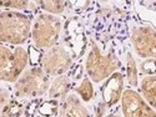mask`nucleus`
Segmentation results:
<instances>
[{"label": "nucleus", "instance_id": "nucleus-1", "mask_svg": "<svg viewBox=\"0 0 156 117\" xmlns=\"http://www.w3.org/2000/svg\"><path fill=\"white\" fill-rule=\"evenodd\" d=\"M121 66V62L112 49L102 51L95 40H90L89 53L85 60V71L91 82H104L110 75L116 72Z\"/></svg>", "mask_w": 156, "mask_h": 117}, {"label": "nucleus", "instance_id": "nucleus-2", "mask_svg": "<svg viewBox=\"0 0 156 117\" xmlns=\"http://www.w3.org/2000/svg\"><path fill=\"white\" fill-rule=\"evenodd\" d=\"M33 19L23 11L0 10V43L11 46H23L29 40Z\"/></svg>", "mask_w": 156, "mask_h": 117}, {"label": "nucleus", "instance_id": "nucleus-3", "mask_svg": "<svg viewBox=\"0 0 156 117\" xmlns=\"http://www.w3.org/2000/svg\"><path fill=\"white\" fill-rule=\"evenodd\" d=\"M61 33L62 21L58 16L40 12L33 19L30 37L33 40V45L39 50L46 51L58 45Z\"/></svg>", "mask_w": 156, "mask_h": 117}, {"label": "nucleus", "instance_id": "nucleus-4", "mask_svg": "<svg viewBox=\"0 0 156 117\" xmlns=\"http://www.w3.org/2000/svg\"><path fill=\"white\" fill-rule=\"evenodd\" d=\"M50 77L40 66H31L25 70L14 82L12 92L16 100L41 98L50 87Z\"/></svg>", "mask_w": 156, "mask_h": 117}, {"label": "nucleus", "instance_id": "nucleus-5", "mask_svg": "<svg viewBox=\"0 0 156 117\" xmlns=\"http://www.w3.org/2000/svg\"><path fill=\"white\" fill-rule=\"evenodd\" d=\"M29 64L28 51L23 46L10 47L0 45V82L14 84L27 70Z\"/></svg>", "mask_w": 156, "mask_h": 117}, {"label": "nucleus", "instance_id": "nucleus-6", "mask_svg": "<svg viewBox=\"0 0 156 117\" xmlns=\"http://www.w3.org/2000/svg\"><path fill=\"white\" fill-rule=\"evenodd\" d=\"M74 65L73 55L64 45H55L43 53L40 67L49 77L66 74Z\"/></svg>", "mask_w": 156, "mask_h": 117}, {"label": "nucleus", "instance_id": "nucleus-7", "mask_svg": "<svg viewBox=\"0 0 156 117\" xmlns=\"http://www.w3.org/2000/svg\"><path fill=\"white\" fill-rule=\"evenodd\" d=\"M130 40L137 56L144 60L156 56V31L152 25H134L130 31Z\"/></svg>", "mask_w": 156, "mask_h": 117}, {"label": "nucleus", "instance_id": "nucleus-8", "mask_svg": "<svg viewBox=\"0 0 156 117\" xmlns=\"http://www.w3.org/2000/svg\"><path fill=\"white\" fill-rule=\"evenodd\" d=\"M122 117H156V112L133 88L124 90L121 96Z\"/></svg>", "mask_w": 156, "mask_h": 117}, {"label": "nucleus", "instance_id": "nucleus-9", "mask_svg": "<svg viewBox=\"0 0 156 117\" xmlns=\"http://www.w3.org/2000/svg\"><path fill=\"white\" fill-rule=\"evenodd\" d=\"M124 87H125V79L124 75L119 71L114 72L104 81V85L101 86V97L104 103L108 106V108L116 106L120 102L124 92Z\"/></svg>", "mask_w": 156, "mask_h": 117}, {"label": "nucleus", "instance_id": "nucleus-10", "mask_svg": "<svg viewBox=\"0 0 156 117\" xmlns=\"http://www.w3.org/2000/svg\"><path fill=\"white\" fill-rule=\"evenodd\" d=\"M66 40L70 46L69 51L73 55V59H79L85 53L86 39L84 35V30L81 29L77 20L69 21L66 29Z\"/></svg>", "mask_w": 156, "mask_h": 117}, {"label": "nucleus", "instance_id": "nucleus-11", "mask_svg": "<svg viewBox=\"0 0 156 117\" xmlns=\"http://www.w3.org/2000/svg\"><path fill=\"white\" fill-rule=\"evenodd\" d=\"M59 117H93L85 103L75 94L66 95L59 107Z\"/></svg>", "mask_w": 156, "mask_h": 117}, {"label": "nucleus", "instance_id": "nucleus-12", "mask_svg": "<svg viewBox=\"0 0 156 117\" xmlns=\"http://www.w3.org/2000/svg\"><path fill=\"white\" fill-rule=\"evenodd\" d=\"M71 90V80L69 75L64 74L60 76H56L55 79L51 81L50 87L48 90V96L51 100H59L64 98L66 95H69Z\"/></svg>", "mask_w": 156, "mask_h": 117}, {"label": "nucleus", "instance_id": "nucleus-13", "mask_svg": "<svg viewBox=\"0 0 156 117\" xmlns=\"http://www.w3.org/2000/svg\"><path fill=\"white\" fill-rule=\"evenodd\" d=\"M140 87V96L144 98V101L147 105L155 110L156 107V76H144L141 79L140 84L137 85Z\"/></svg>", "mask_w": 156, "mask_h": 117}, {"label": "nucleus", "instance_id": "nucleus-14", "mask_svg": "<svg viewBox=\"0 0 156 117\" xmlns=\"http://www.w3.org/2000/svg\"><path fill=\"white\" fill-rule=\"evenodd\" d=\"M74 94L84 103L90 102L95 97V90H94V85H93L91 80H90L87 76L83 77L80 84L76 87H74Z\"/></svg>", "mask_w": 156, "mask_h": 117}, {"label": "nucleus", "instance_id": "nucleus-15", "mask_svg": "<svg viewBox=\"0 0 156 117\" xmlns=\"http://www.w3.org/2000/svg\"><path fill=\"white\" fill-rule=\"evenodd\" d=\"M39 9H41L44 12L50 15H61L69 6V2H62V0H46V2H37Z\"/></svg>", "mask_w": 156, "mask_h": 117}, {"label": "nucleus", "instance_id": "nucleus-16", "mask_svg": "<svg viewBox=\"0 0 156 117\" xmlns=\"http://www.w3.org/2000/svg\"><path fill=\"white\" fill-rule=\"evenodd\" d=\"M125 62H126V80L131 87H137L139 85V67L137 64L130 51L125 54Z\"/></svg>", "mask_w": 156, "mask_h": 117}, {"label": "nucleus", "instance_id": "nucleus-17", "mask_svg": "<svg viewBox=\"0 0 156 117\" xmlns=\"http://www.w3.org/2000/svg\"><path fill=\"white\" fill-rule=\"evenodd\" d=\"M25 105L16 98H11L0 111V117H23Z\"/></svg>", "mask_w": 156, "mask_h": 117}, {"label": "nucleus", "instance_id": "nucleus-18", "mask_svg": "<svg viewBox=\"0 0 156 117\" xmlns=\"http://www.w3.org/2000/svg\"><path fill=\"white\" fill-rule=\"evenodd\" d=\"M35 2H27V0H6L0 2V10L2 11H25L33 10Z\"/></svg>", "mask_w": 156, "mask_h": 117}, {"label": "nucleus", "instance_id": "nucleus-19", "mask_svg": "<svg viewBox=\"0 0 156 117\" xmlns=\"http://www.w3.org/2000/svg\"><path fill=\"white\" fill-rule=\"evenodd\" d=\"M60 102L58 100H46L41 101V103L37 107V113L41 117H55L59 113Z\"/></svg>", "mask_w": 156, "mask_h": 117}, {"label": "nucleus", "instance_id": "nucleus-20", "mask_svg": "<svg viewBox=\"0 0 156 117\" xmlns=\"http://www.w3.org/2000/svg\"><path fill=\"white\" fill-rule=\"evenodd\" d=\"M28 59H29V64L31 66H40L41 64V57H43V53L41 50L36 49L34 45H29L28 47Z\"/></svg>", "mask_w": 156, "mask_h": 117}, {"label": "nucleus", "instance_id": "nucleus-21", "mask_svg": "<svg viewBox=\"0 0 156 117\" xmlns=\"http://www.w3.org/2000/svg\"><path fill=\"white\" fill-rule=\"evenodd\" d=\"M140 71L144 74L145 76H150V75H155L156 74V62H155V57L152 59H145L140 64Z\"/></svg>", "mask_w": 156, "mask_h": 117}, {"label": "nucleus", "instance_id": "nucleus-22", "mask_svg": "<svg viewBox=\"0 0 156 117\" xmlns=\"http://www.w3.org/2000/svg\"><path fill=\"white\" fill-rule=\"evenodd\" d=\"M41 103V98H33L24 107V117H34L37 112V107Z\"/></svg>", "mask_w": 156, "mask_h": 117}, {"label": "nucleus", "instance_id": "nucleus-23", "mask_svg": "<svg viewBox=\"0 0 156 117\" xmlns=\"http://www.w3.org/2000/svg\"><path fill=\"white\" fill-rule=\"evenodd\" d=\"M71 71V75L69 76L70 77V80H74V81H77V80H80L83 79V75H84V67L81 66V65H73V67L69 70Z\"/></svg>", "mask_w": 156, "mask_h": 117}, {"label": "nucleus", "instance_id": "nucleus-24", "mask_svg": "<svg viewBox=\"0 0 156 117\" xmlns=\"http://www.w3.org/2000/svg\"><path fill=\"white\" fill-rule=\"evenodd\" d=\"M11 100V94L10 91L6 87L0 86V111L3 110V107L6 105V103Z\"/></svg>", "mask_w": 156, "mask_h": 117}, {"label": "nucleus", "instance_id": "nucleus-25", "mask_svg": "<svg viewBox=\"0 0 156 117\" xmlns=\"http://www.w3.org/2000/svg\"><path fill=\"white\" fill-rule=\"evenodd\" d=\"M106 110H108V106L104 103V101H99L95 106V113H94V117H105L106 116Z\"/></svg>", "mask_w": 156, "mask_h": 117}, {"label": "nucleus", "instance_id": "nucleus-26", "mask_svg": "<svg viewBox=\"0 0 156 117\" xmlns=\"http://www.w3.org/2000/svg\"><path fill=\"white\" fill-rule=\"evenodd\" d=\"M70 5H73V9L76 12H81V11H85L91 5V2H74V3H70Z\"/></svg>", "mask_w": 156, "mask_h": 117}, {"label": "nucleus", "instance_id": "nucleus-27", "mask_svg": "<svg viewBox=\"0 0 156 117\" xmlns=\"http://www.w3.org/2000/svg\"><path fill=\"white\" fill-rule=\"evenodd\" d=\"M105 117H121L119 113H116V112H111V113H108Z\"/></svg>", "mask_w": 156, "mask_h": 117}, {"label": "nucleus", "instance_id": "nucleus-28", "mask_svg": "<svg viewBox=\"0 0 156 117\" xmlns=\"http://www.w3.org/2000/svg\"><path fill=\"white\" fill-rule=\"evenodd\" d=\"M23 117H24V116H23Z\"/></svg>", "mask_w": 156, "mask_h": 117}]
</instances>
